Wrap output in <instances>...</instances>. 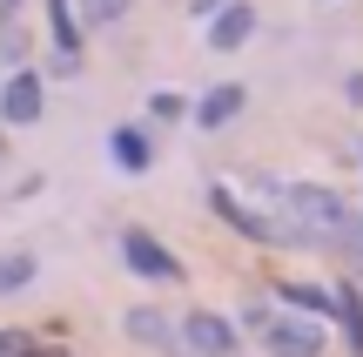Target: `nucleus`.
Returning a JSON list of instances; mask_svg holds the SVG:
<instances>
[{"instance_id": "f257e3e1", "label": "nucleus", "mask_w": 363, "mask_h": 357, "mask_svg": "<svg viewBox=\"0 0 363 357\" xmlns=\"http://www.w3.org/2000/svg\"><path fill=\"white\" fill-rule=\"evenodd\" d=\"M262 209L289 236V250H343L350 236V202L323 182H262Z\"/></svg>"}, {"instance_id": "f03ea898", "label": "nucleus", "mask_w": 363, "mask_h": 357, "mask_svg": "<svg viewBox=\"0 0 363 357\" xmlns=\"http://www.w3.org/2000/svg\"><path fill=\"white\" fill-rule=\"evenodd\" d=\"M242 331L269 357H323V344H330L323 324L303 317V310H289V304H242Z\"/></svg>"}, {"instance_id": "7ed1b4c3", "label": "nucleus", "mask_w": 363, "mask_h": 357, "mask_svg": "<svg viewBox=\"0 0 363 357\" xmlns=\"http://www.w3.org/2000/svg\"><path fill=\"white\" fill-rule=\"evenodd\" d=\"M208 202H216V216L235 229V236L262 243V250H289V236L269 223V209H249V202H235V189H229V182H216V189H208Z\"/></svg>"}, {"instance_id": "20e7f679", "label": "nucleus", "mask_w": 363, "mask_h": 357, "mask_svg": "<svg viewBox=\"0 0 363 357\" xmlns=\"http://www.w3.org/2000/svg\"><path fill=\"white\" fill-rule=\"evenodd\" d=\"M182 351L189 357H235L242 337H235V324L216 317V310H189V317H182Z\"/></svg>"}, {"instance_id": "39448f33", "label": "nucleus", "mask_w": 363, "mask_h": 357, "mask_svg": "<svg viewBox=\"0 0 363 357\" xmlns=\"http://www.w3.org/2000/svg\"><path fill=\"white\" fill-rule=\"evenodd\" d=\"M121 263H128L135 277H148V283H175L182 277V263L148 236V229H121Z\"/></svg>"}, {"instance_id": "423d86ee", "label": "nucleus", "mask_w": 363, "mask_h": 357, "mask_svg": "<svg viewBox=\"0 0 363 357\" xmlns=\"http://www.w3.org/2000/svg\"><path fill=\"white\" fill-rule=\"evenodd\" d=\"M40 108H48V81H40L34 67H21V75H7V81H0V115H7L13 128L40 121Z\"/></svg>"}, {"instance_id": "0eeeda50", "label": "nucleus", "mask_w": 363, "mask_h": 357, "mask_svg": "<svg viewBox=\"0 0 363 357\" xmlns=\"http://www.w3.org/2000/svg\"><path fill=\"white\" fill-rule=\"evenodd\" d=\"M121 331H128L135 344L162 351V357H182V324L162 317V310H128V317H121Z\"/></svg>"}, {"instance_id": "6e6552de", "label": "nucleus", "mask_w": 363, "mask_h": 357, "mask_svg": "<svg viewBox=\"0 0 363 357\" xmlns=\"http://www.w3.org/2000/svg\"><path fill=\"white\" fill-rule=\"evenodd\" d=\"M242 101H249V88H242V81H222V88H208L202 101H195V128H208V135H216V128H229V121L242 115Z\"/></svg>"}, {"instance_id": "1a4fd4ad", "label": "nucleus", "mask_w": 363, "mask_h": 357, "mask_svg": "<svg viewBox=\"0 0 363 357\" xmlns=\"http://www.w3.org/2000/svg\"><path fill=\"white\" fill-rule=\"evenodd\" d=\"M249 34H256V7H242V0H229V7L216 13V27H208V48L235 54V48H242Z\"/></svg>"}, {"instance_id": "9d476101", "label": "nucleus", "mask_w": 363, "mask_h": 357, "mask_svg": "<svg viewBox=\"0 0 363 357\" xmlns=\"http://www.w3.org/2000/svg\"><path fill=\"white\" fill-rule=\"evenodd\" d=\"M108 155L135 175V169H148V162H155V135H148V128H115V135H108Z\"/></svg>"}, {"instance_id": "9b49d317", "label": "nucleus", "mask_w": 363, "mask_h": 357, "mask_svg": "<svg viewBox=\"0 0 363 357\" xmlns=\"http://www.w3.org/2000/svg\"><path fill=\"white\" fill-rule=\"evenodd\" d=\"M330 304H337V310H330V317L343 324V337H350V351L363 357V297L350 290V283H343V290H330Z\"/></svg>"}, {"instance_id": "f8f14e48", "label": "nucleus", "mask_w": 363, "mask_h": 357, "mask_svg": "<svg viewBox=\"0 0 363 357\" xmlns=\"http://www.w3.org/2000/svg\"><path fill=\"white\" fill-rule=\"evenodd\" d=\"M128 13V0H74V21L81 27H115Z\"/></svg>"}, {"instance_id": "ddd939ff", "label": "nucleus", "mask_w": 363, "mask_h": 357, "mask_svg": "<svg viewBox=\"0 0 363 357\" xmlns=\"http://www.w3.org/2000/svg\"><path fill=\"white\" fill-rule=\"evenodd\" d=\"M48 13H54V40H61V54H74V40H81V21H74V0H48Z\"/></svg>"}, {"instance_id": "4468645a", "label": "nucleus", "mask_w": 363, "mask_h": 357, "mask_svg": "<svg viewBox=\"0 0 363 357\" xmlns=\"http://www.w3.org/2000/svg\"><path fill=\"white\" fill-rule=\"evenodd\" d=\"M34 283V256H0V297Z\"/></svg>"}, {"instance_id": "2eb2a0df", "label": "nucleus", "mask_w": 363, "mask_h": 357, "mask_svg": "<svg viewBox=\"0 0 363 357\" xmlns=\"http://www.w3.org/2000/svg\"><path fill=\"white\" fill-rule=\"evenodd\" d=\"M343 250H350V256H357V263H363V209L350 216V236H343Z\"/></svg>"}, {"instance_id": "dca6fc26", "label": "nucleus", "mask_w": 363, "mask_h": 357, "mask_svg": "<svg viewBox=\"0 0 363 357\" xmlns=\"http://www.w3.org/2000/svg\"><path fill=\"white\" fill-rule=\"evenodd\" d=\"M0 357H34V351H27V337H13V331H0Z\"/></svg>"}, {"instance_id": "f3484780", "label": "nucleus", "mask_w": 363, "mask_h": 357, "mask_svg": "<svg viewBox=\"0 0 363 357\" xmlns=\"http://www.w3.org/2000/svg\"><path fill=\"white\" fill-rule=\"evenodd\" d=\"M222 7H229V0H189V13H195V21H216Z\"/></svg>"}, {"instance_id": "a211bd4d", "label": "nucleus", "mask_w": 363, "mask_h": 357, "mask_svg": "<svg viewBox=\"0 0 363 357\" xmlns=\"http://www.w3.org/2000/svg\"><path fill=\"white\" fill-rule=\"evenodd\" d=\"M343 94H350V101L363 108V75H350V81H343Z\"/></svg>"}]
</instances>
